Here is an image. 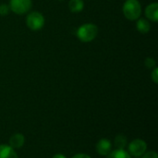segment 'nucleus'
I'll use <instances>...</instances> for the list:
<instances>
[{"label": "nucleus", "mask_w": 158, "mask_h": 158, "mask_svg": "<svg viewBox=\"0 0 158 158\" xmlns=\"http://www.w3.org/2000/svg\"><path fill=\"white\" fill-rule=\"evenodd\" d=\"M136 27H137V30L141 33H147L151 29V25H150L149 21L145 19H138V21L136 23Z\"/></svg>", "instance_id": "11"}, {"label": "nucleus", "mask_w": 158, "mask_h": 158, "mask_svg": "<svg viewBox=\"0 0 158 158\" xmlns=\"http://www.w3.org/2000/svg\"><path fill=\"white\" fill-rule=\"evenodd\" d=\"M84 7V3L82 0H70L69 3V8L73 13L81 12Z\"/></svg>", "instance_id": "10"}, {"label": "nucleus", "mask_w": 158, "mask_h": 158, "mask_svg": "<svg viewBox=\"0 0 158 158\" xmlns=\"http://www.w3.org/2000/svg\"><path fill=\"white\" fill-rule=\"evenodd\" d=\"M145 16L147 19L152 20L153 22H157L158 20V4L152 3L148 5L145 8Z\"/></svg>", "instance_id": "8"}, {"label": "nucleus", "mask_w": 158, "mask_h": 158, "mask_svg": "<svg viewBox=\"0 0 158 158\" xmlns=\"http://www.w3.org/2000/svg\"><path fill=\"white\" fill-rule=\"evenodd\" d=\"M25 143V137L21 133H15L9 138L8 144L13 149H19L21 148Z\"/></svg>", "instance_id": "7"}, {"label": "nucleus", "mask_w": 158, "mask_h": 158, "mask_svg": "<svg viewBox=\"0 0 158 158\" xmlns=\"http://www.w3.org/2000/svg\"><path fill=\"white\" fill-rule=\"evenodd\" d=\"M114 143L118 149H124L127 145V138H126V136H124L122 134H118L115 138Z\"/></svg>", "instance_id": "13"}, {"label": "nucleus", "mask_w": 158, "mask_h": 158, "mask_svg": "<svg viewBox=\"0 0 158 158\" xmlns=\"http://www.w3.org/2000/svg\"><path fill=\"white\" fill-rule=\"evenodd\" d=\"M95 149L98 155L106 156L112 151V143L108 139H101L96 143Z\"/></svg>", "instance_id": "6"}, {"label": "nucleus", "mask_w": 158, "mask_h": 158, "mask_svg": "<svg viewBox=\"0 0 158 158\" xmlns=\"http://www.w3.org/2000/svg\"><path fill=\"white\" fill-rule=\"evenodd\" d=\"M106 158H131V156L124 149H117V150L111 151L106 156Z\"/></svg>", "instance_id": "12"}, {"label": "nucleus", "mask_w": 158, "mask_h": 158, "mask_svg": "<svg viewBox=\"0 0 158 158\" xmlns=\"http://www.w3.org/2000/svg\"><path fill=\"white\" fill-rule=\"evenodd\" d=\"M98 34V27L93 23H85L77 30V37L83 43H89L95 39Z\"/></svg>", "instance_id": "1"}, {"label": "nucleus", "mask_w": 158, "mask_h": 158, "mask_svg": "<svg viewBox=\"0 0 158 158\" xmlns=\"http://www.w3.org/2000/svg\"><path fill=\"white\" fill-rule=\"evenodd\" d=\"M9 6L6 4L0 5V16H6L9 12Z\"/></svg>", "instance_id": "15"}, {"label": "nucleus", "mask_w": 158, "mask_h": 158, "mask_svg": "<svg viewBox=\"0 0 158 158\" xmlns=\"http://www.w3.org/2000/svg\"><path fill=\"white\" fill-rule=\"evenodd\" d=\"M72 158H92L90 156L86 155V154H77L75 155Z\"/></svg>", "instance_id": "18"}, {"label": "nucleus", "mask_w": 158, "mask_h": 158, "mask_svg": "<svg viewBox=\"0 0 158 158\" xmlns=\"http://www.w3.org/2000/svg\"><path fill=\"white\" fill-rule=\"evenodd\" d=\"M143 158H158V155L155 151H149L143 155Z\"/></svg>", "instance_id": "16"}, {"label": "nucleus", "mask_w": 158, "mask_h": 158, "mask_svg": "<svg viewBox=\"0 0 158 158\" xmlns=\"http://www.w3.org/2000/svg\"><path fill=\"white\" fill-rule=\"evenodd\" d=\"M0 158H19L15 150L7 144H0Z\"/></svg>", "instance_id": "9"}, {"label": "nucleus", "mask_w": 158, "mask_h": 158, "mask_svg": "<svg viewBox=\"0 0 158 158\" xmlns=\"http://www.w3.org/2000/svg\"><path fill=\"white\" fill-rule=\"evenodd\" d=\"M32 6L31 0H9V9L18 15L27 13Z\"/></svg>", "instance_id": "4"}, {"label": "nucleus", "mask_w": 158, "mask_h": 158, "mask_svg": "<svg viewBox=\"0 0 158 158\" xmlns=\"http://www.w3.org/2000/svg\"><path fill=\"white\" fill-rule=\"evenodd\" d=\"M53 158H67L64 155H61V154H56V155H55Z\"/></svg>", "instance_id": "19"}, {"label": "nucleus", "mask_w": 158, "mask_h": 158, "mask_svg": "<svg viewBox=\"0 0 158 158\" xmlns=\"http://www.w3.org/2000/svg\"><path fill=\"white\" fill-rule=\"evenodd\" d=\"M124 16L130 20H136L142 14V6L138 0H126L123 7Z\"/></svg>", "instance_id": "2"}, {"label": "nucleus", "mask_w": 158, "mask_h": 158, "mask_svg": "<svg viewBox=\"0 0 158 158\" xmlns=\"http://www.w3.org/2000/svg\"><path fill=\"white\" fill-rule=\"evenodd\" d=\"M26 24L31 31H40L44 25V17L38 11H32L27 15Z\"/></svg>", "instance_id": "3"}, {"label": "nucleus", "mask_w": 158, "mask_h": 158, "mask_svg": "<svg viewBox=\"0 0 158 158\" xmlns=\"http://www.w3.org/2000/svg\"><path fill=\"white\" fill-rule=\"evenodd\" d=\"M147 150V144L143 140L136 139L130 143L129 144V154L132 156L139 157L142 156Z\"/></svg>", "instance_id": "5"}, {"label": "nucleus", "mask_w": 158, "mask_h": 158, "mask_svg": "<svg viewBox=\"0 0 158 158\" xmlns=\"http://www.w3.org/2000/svg\"><path fill=\"white\" fill-rule=\"evenodd\" d=\"M151 78L153 80V81L155 83H157L158 82V69L157 68H154L153 71H152V74H151Z\"/></svg>", "instance_id": "17"}, {"label": "nucleus", "mask_w": 158, "mask_h": 158, "mask_svg": "<svg viewBox=\"0 0 158 158\" xmlns=\"http://www.w3.org/2000/svg\"><path fill=\"white\" fill-rule=\"evenodd\" d=\"M156 60L153 58V57H147L144 61V65L147 69H154L156 68Z\"/></svg>", "instance_id": "14"}]
</instances>
